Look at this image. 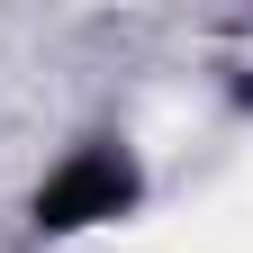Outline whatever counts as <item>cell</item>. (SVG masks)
Here are the masks:
<instances>
[{
	"label": "cell",
	"instance_id": "1",
	"mask_svg": "<svg viewBox=\"0 0 253 253\" xmlns=\"http://www.w3.org/2000/svg\"><path fill=\"white\" fill-rule=\"evenodd\" d=\"M126 199V172L109 163V154H90V163H73L54 190H45V217L54 226H73V217H90V208H118Z\"/></svg>",
	"mask_w": 253,
	"mask_h": 253
}]
</instances>
